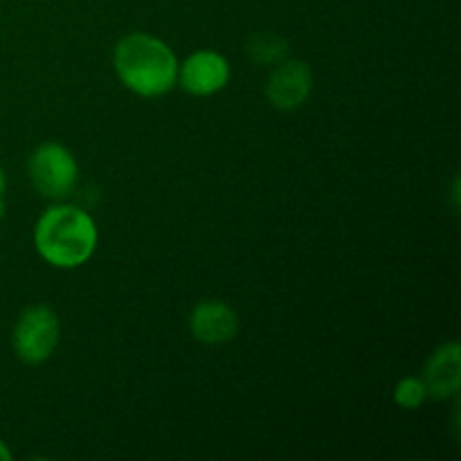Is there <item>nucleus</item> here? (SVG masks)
I'll use <instances>...</instances> for the list:
<instances>
[{
  "mask_svg": "<svg viewBox=\"0 0 461 461\" xmlns=\"http://www.w3.org/2000/svg\"><path fill=\"white\" fill-rule=\"evenodd\" d=\"M248 57L259 66H277L288 54V43L273 32H257L246 43Z\"/></svg>",
  "mask_w": 461,
  "mask_h": 461,
  "instance_id": "obj_9",
  "label": "nucleus"
},
{
  "mask_svg": "<svg viewBox=\"0 0 461 461\" xmlns=\"http://www.w3.org/2000/svg\"><path fill=\"white\" fill-rule=\"evenodd\" d=\"M30 180L36 192L52 201L70 196L79 180V167L70 149L57 142H45L34 149L30 156Z\"/></svg>",
  "mask_w": 461,
  "mask_h": 461,
  "instance_id": "obj_3",
  "label": "nucleus"
},
{
  "mask_svg": "<svg viewBox=\"0 0 461 461\" xmlns=\"http://www.w3.org/2000/svg\"><path fill=\"white\" fill-rule=\"evenodd\" d=\"M34 246L54 268H79L97 248V225L81 207L54 205L36 223Z\"/></svg>",
  "mask_w": 461,
  "mask_h": 461,
  "instance_id": "obj_2",
  "label": "nucleus"
},
{
  "mask_svg": "<svg viewBox=\"0 0 461 461\" xmlns=\"http://www.w3.org/2000/svg\"><path fill=\"white\" fill-rule=\"evenodd\" d=\"M428 396L432 399H453L461 387V347L459 342H446L437 347L423 369Z\"/></svg>",
  "mask_w": 461,
  "mask_h": 461,
  "instance_id": "obj_8",
  "label": "nucleus"
},
{
  "mask_svg": "<svg viewBox=\"0 0 461 461\" xmlns=\"http://www.w3.org/2000/svg\"><path fill=\"white\" fill-rule=\"evenodd\" d=\"M311 90H313V72L309 63L284 59L270 72L266 97L279 111H295L309 99Z\"/></svg>",
  "mask_w": 461,
  "mask_h": 461,
  "instance_id": "obj_6",
  "label": "nucleus"
},
{
  "mask_svg": "<svg viewBox=\"0 0 461 461\" xmlns=\"http://www.w3.org/2000/svg\"><path fill=\"white\" fill-rule=\"evenodd\" d=\"M230 81V63L214 50H198L178 63V81L185 93L194 97H210L223 90Z\"/></svg>",
  "mask_w": 461,
  "mask_h": 461,
  "instance_id": "obj_5",
  "label": "nucleus"
},
{
  "mask_svg": "<svg viewBox=\"0 0 461 461\" xmlns=\"http://www.w3.org/2000/svg\"><path fill=\"white\" fill-rule=\"evenodd\" d=\"M428 390L423 378H414V376H405L396 383L394 387V401L396 405H401L403 410H419L426 401Z\"/></svg>",
  "mask_w": 461,
  "mask_h": 461,
  "instance_id": "obj_10",
  "label": "nucleus"
},
{
  "mask_svg": "<svg viewBox=\"0 0 461 461\" xmlns=\"http://www.w3.org/2000/svg\"><path fill=\"white\" fill-rule=\"evenodd\" d=\"M9 459H12V450H9L7 444L0 439V461H9Z\"/></svg>",
  "mask_w": 461,
  "mask_h": 461,
  "instance_id": "obj_12",
  "label": "nucleus"
},
{
  "mask_svg": "<svg viewBox=\"0 0 461 461\" xmlns=\"http://www.w3.org/2000/svg\"><path fill=\"white\" fill-rule=\"evenodd\" d=\"M61 338V322L50 306H30L14 324V351L25 365H41L54 354Z\"/></svg>",
  "mask_w": 461,
  "mask_h": 461,
  "instance_id": "obj_4",
  "label": "nucleus"
},
{
  "mask_svg": "<svg viewBox=\"0 0 461 461\" xmlns=\"http://www.w3.org/2000/svg\"><path fill=\"white\" fill-rule=\"evenodd\" d=\"M5 189H7V178H5V171L0 167V219L5 216Z\"/></svg>",
  "mask_w": 461,
  "mask_h": 461,
  "instance_id": "obj_11",
  "label": "nucleus"
},
{
  "mask_svg": "<svg viewBox=\"0 0 461 461\" xmlns=\"http://www.w3.org/2000/svg\"><path fill=\"white\" fill-rule=\"evenodd\" d=\"M192 336L203 345H223L239 331V318L230 304L221 300H203L189 315Z\"/></svg>",
  "mask_w": 461,
  "mask_h": 461,
  "instance_id": "obj_7",
  "label": "nucleus"
},
{
  "mask_svg": "<svg viewBox=\"0 0 461 461\" xmlns=\"http://www.w3.org/2000/svg\"><path fill=\"white\" fill-rule=\"evenodd\" d=\"M113 66L122 84L140 97H160L178 81V59L174 50L144 32L124 36L115 45Z\"/></svg>",
  "mask_w": 461,
  "mask_h": 461,
  "instance_id": "obj_1",
  "label": "nucleus"
}]
</instances>
